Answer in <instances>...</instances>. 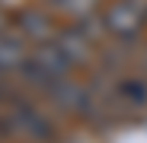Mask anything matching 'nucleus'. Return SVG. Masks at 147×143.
Wrapping results in <instances>:
<instances>
[{"mask_svg":"<svg viewBox=\"0 0 147 143\" xmlns=\"http://www.w3.org/2000/svg\"><path fill=\"white\" fill-rule=\"evenodd\" d=\"M99 19L112 38H134L147 22V0H112Z\"/></svg>","mask_w":147,"mask_h":143,"instance_id":"obj_2","label":"nucleus"},{"mask_svg":"<svg viewBox=\"0 0 147 143\" xmlns=\"http://www.w3.org/2000/svg\"><path fill=\"white\" fill-rule=\"evenodd\" d=\"M0 121H3V127H7L13 137L29 140V143H48V140L55 137L51 124H48L29 102H16V105H10V111L0 118Z\"/></svg>","mask_w":147,"mask_h":143,"instance_id":"obj_3","label":"nucleus"},{"mask_svg":"<svg viewBox=\"0 0 147 143\" xmlns=\"http://www.w3.org/2000/svg\"><path fill=\"white\" fill-rule=\"evenodd\" d=\"M70 57L58 48V41L51 38V41H38L35 45V51L26 57V64L19 67V76L26 80L29 86H42V89H48L51 83H58V80H64L67 73H70Z\"/></svg>","mask_w":147,"mask_h":143,"instance_id":"obj_1","label":"nucleus"},{"mask_svg":"<svg viewBox=\"0 0 147 143\" xmlns=\"http://www.w3.org/2000/svg\"><path fill=\"white\" fill-rule=\"evenodd\" d=\"M55 41H58L61 51L70 57V64H74V67L83 64V61H90V54H93V35H86L80 26L61 29V32L55 35Z\"/></svg>","mask_w":147,"mask_h":143,"instance_id":"obj_5","label":"nucleus"},{"mask_svg":"<svg viewBox=\"0 0 147 143\" xmlns=\"http://www.w3.org/2000/svg\"><path fill=\"white\" fill-rule=\"evenodd\" d=\"M19 29H22V35L32 38V41H51L58 35L51 29V22H48V16H42V13H22Z\"/></svg>","mask_w":147,"mask_h":143,"instance_id":"obj_8","label":"nucleus"},{"mask_svg":"<svg viewBox=\"0 0 147 143\" xmlns=\"http://www.w3.org/2000/svg\"><path fill=\"white\" fill-rule=\"evenodd\" d=\"M115 102L125 111H144L147 108V80H121L115 86Z\"/></svg>","mask_w":147,"mask_h":143,"instance_id":"obj_7","label":"nucleus"},{"mask_svg":"<svg viewBox=\"0 0 147 143\" xmlns=\"http://www.w3.org/2000/svg\"><path fill=\"white\" fill-rule=\"evenodd\" d=\"M45 95H48V102H51L58 111H64V114H90L93 111V92L83 83H77V80L64 76V80L48 86Z\"/></svg>","mask_w":147,"mask_h":143,"instance_id":"obj_4","label":"nucleus"},{"mask_svg":"<svg viewBox=\"0 0 147 143\" xmlns=\"http://www.w3.org/2000/svg\"><path fill=\"white\" fill-rule=\"evenodd\" d=\"M29 51H26V35H10L0 32V73H13L26 64Z\"/></svg>","mask_w":147,"mask_h":143,"instance_id":"obj_6","label":"nucleus"},{"mask_svg":"<svg viewBox=\"0 0 147 143\" xmlns=\"http://www.w3.org/2000/svg\"><path fill=\"white\" fill-rule=\"evenodd\" d=\"M96 3L99 0H51V7L61 10L64 16H70V19H90Z\"/></svg>","mask_w":147,"mask_h":143,"instance_id":"obj_9","label":"nucleus"}]
</instances>
